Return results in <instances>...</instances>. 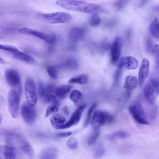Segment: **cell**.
<instances>
[{"label": "cell", "mask_w": 159, "mask_h": 159, "mask_svg": "<svg viewBox=\"0 0 159 159\" xmlns=\"http://www.w3.org/2000/svg\"><path fill=\"white\" fill-rule=\"evenodd\" d=\"M56 4L67 9L84 13L103 11L102 7L99 5L81 1L59 0L57 1Z\"/></svg>", "instance_id": "6da1fadb"}, {"label": "cell", "mask_w": 159, "mask_h": 159, "mask_svg": "<svg viewBox=\"0 0 159 159\" xmlns=\"http://www.w3.org/2000/svg\"><path fill=\"white\" fill-rule=\"evenodd\" d=\"M36 17L43 22L50 24H59L70 22L71 20V15L63 12H57L52 13H37Z\"/></svg>", "instance_id": "7a4b0ae2"}, {"label": "cell", "mask_w": 159, "mask_h": 159, "mask_svg": "<svg viewBox=\"0 0 159 159\" xmlns=\"http://www.w3.org/2000/svg\"><path fill=\"white\" fill-rule=\"evenodd\" d=\"M158 80L155 78L150 79L146 84L143 90L144 95L147 102L153 105L159 94Z\"/></svg>", "instance_id": "3957f363"}, {"label": "cell", "mask_w": 159, "mask_h": 159, "mask_svg": "<svg viewBox=\"0 0 159 159\" xmlns=\"http://www.w3.org/2000/svg\"><path fill=\"white\" fill-rule=\"evenodd\" d=\"M21 87L13 89L8 94V102L10 113L14 118L17 117L18 113Z\"/></svg>", "instance_id": "277c9868"}, {"label": "cell", "mask_w": 159, "mask_h": 159, "mask_svg": "<svg viewBox=\"0 0 159 159\" xmlns=\"http://www.w3.org/2000/svg\"><path fill=\"white\" fill-rule=\"evenodd\" d=\"M128 110L130 114L136 122L142 125L149 124L145 118L143 109L139 102L135 101L132 102L129 105Z\"/></svg>", "instance_id": "5b68a950"}, {"label": "cell", "mask_w": 159, "mask_h": 159, "mask_svg": "<svg viewBox=\"0 0 159 159\" xmlns=\"http://www.w3.org/2000/svg\"><path fill=\"white\" fill-rule=\"evenodd\" d=\"M25 96L27 103L30 107H34L37 101L35 83L34 80L29 77L25 80Z\"/></svg>", "instance_id": "8992f818"}, {"label": "cell", "mask_w": 159, "mask_h": 159, "mask_svg": "<svg viewBox=\"0 0 159 159\" xmlns=\"http://www.w3.org/2000/svg\"><path fill=\"white\" fill-rule=\"evenodd\" d=\"M113 116L105 111L99 110L94 113L92 121V126L94 129H97L101 125L112 122Z\"/></svg>", "instance_id": "52a82bcc"}, {"label": "cell", "mask_w": 159, "mask_h": 159, "mask_svg": "<svg viewBox=\"0 0 159 159\" xmlns=\"http://www.w3.org/2000/svg\"><path fill=\"white\" fill-rule=\"evenodd\" d=\"M18 31L21 34L30 35L36 37L50 44L54 43L56 40V36L54 34H45L37 30L28 27L21 28Z\"/></svg>", "instance_id": "ba28073f"}, {"label": "cell", "mask_w": 159, "mask_h": 159, "mask_svg": "<svg viewBox=\"0 0 159 159\" xmlns=\"http://www.w3.org/2000/svg\"><path fill=\"white\" fill-rule=\"evenodd\" d=\"M123 46V40L120 36H117L111 46L110 60L113 64L116 63L119 60Z\"/></svg>", "instance_id": "9c48e42d"}, {"label": "cell", "mask_w": 159, "mask_h": 159, "mask_svg": "<svg viewBox=\"0 0 159 159\" xmlns=\"http://www.w3.org/2000/svg\"><path fill=\"white\" fill-rule=\"evenodd\" d=\"M21 114L24 121L28 125H32L35 123L37 116L35 110L27 103H24L21 106Z\"/></svg>", "instance_id": "30bf717a"}, {"label": "cell", "mask_w": 159, "mask_h": 159, "mask_svg": "<svg viewBox=\"0 0 159 159\" xmlns=\"http://www.w3.org/2000/svg\"><path fill=\"white\" fill-rule=\"evenodd\" d=\"M5 74L7 82L10 86L15 88L20 87V77L16 70L13 68L7 69Z\"/></svg>", "instance_id": "8fae6325"}, {"label": "cell", "mask_w": 159, "mask_h": 159, "mask_svg": "<svg viewBox=\"0 0 159 159\" xmlns=\"http://www.w3.org/2000/svg\"><path fill=\"white\" fill-rule=\"evenodd\" d=\"M86 105H82L78 108L73 112L69 120L62 126L61 129H67L77 124L80 121Z\"/></svg>", "instance_id": "7c38bea8"}, {"label": "cell", "mask_w": 159, "mask_h": 159, "mask_svg": "<svg viewBox=\"0 0 159 159\" xmlns=\"http://www.w3.org/2000/svg\"><path fill=\"white\" fill-rule=\"evenodd\" d=\"M149 61L146 58L142 60L139 68L138 75V83L140 87L142 86L148 76L149 67Z\"/></svg>", "instance_id": "4fadbf2b"}, {"label": "cell", "mask_w": 159, "mask_h": 159, "mask_svg": "<svg viewBox=\"0 0 159 159\" xmlns=\"http://www.w3.org/2000/svg\"><path fill=\"white\" fill-rule=\"evenodd\" d=\"M138 66L137 60L134 57L128 56L121 58L118 61V67L127 69L132 70L137 68Z\"/></svg>", "instance_id": "5bb4252c"}, {"label": "cell", "mask_w": 159, "mask_h": 159, "mask_svg": "<svg viewBox=\"0 0 159 159\" xmlns=\"http://www.w3.org/2000/svg\"><path fill=\"white\" fill-rule=\"evenodd\" d=\"M72 86L68 85H63L55 87L54 92V101H60L63 99L71 90Z\"/></svg>", "instance_id": "9a60e30c"}, {"label": "cell", "mask_w": 159, "mask_h": 159, "mask_svg": "<svg viewBox=\"0 0 159 159\" xmlns=\"http://www.w3.org/2000/svg\"><path fill=\"white\" fill-rule=\"evenodd\" d=\"M12 54L15 58L26 64L33 66H36L37 64V61L33 57L19 50Z\"/></svg>", "instance_id": "2e32d148"}, {"label": "cell", "mask_w": 159, "mask_h": 159, "mask_svg": "<svg viewBox=\"0 0 159 159\" xmlns=\"http://www.w3.org/2000/svg\"><path fill=\"white\" fill-rule=\"evenodd\" d=\"M58 156V150L53 147H46L40 152L39 157L41 159H54Z\"/></svg>", "instance_id": "e0dca14e"}, {"label": "cell", "mask_w": 159, "mask_h": 159, "mask_svg": "<svg viewBox=\"0 0 159 159\" xmlns=\"http://www.w3.org/2000/svg\"><path fill=\"white\" fill-rule=\"evenodd\" d=\"M19 140V147L21 150L28 157L32 158L34 156V151L29 142L25 139L21 138Z\"/></svg>", "instance_id": "ac0fdd59"}, {"label": "cell", "mask_w": 159, "mask_h": 159, "mask_svg": "<svg viewBox=\"0 0 159 159\" xmlns=\"http://www.w3.org/2000/svg\"><path fill=\"white\" fill-rule=\"evenodd\" d=\"M84 35V30L80 27H74L71 28L68 33V37L70 40L76 42L82 39Z\"/></svg>", "instance_id": "d6986e66"}, {"label": "cell", "mask_w": 159, "mask_h": 159, "mask_svg": "<svg viewBox=\"0 0 159 159\" xmlns=\"http://www.w3.org/2000/svg\"><path fill=\"white\" fill-rule=\"evenodd\" d=\"M50 122L52 127L55 129H61L66 121L65 119L58 114L53 115L50 118Z\"/></svg>", "instance_id": "ffe728a7"}, {"label": "cell", "mask_w": 159, "mask_h": 159, "mask_svg": "<svg viewBox=\"0 0 159 159\" xmlns=\"http://www.w3.org/2000/svg\"><path fill=\"white\" fill-rule=\"evenodd\" d=\"M138 84L137 78L132 75H128L125 78L123 88L128 90H131L135 88Z\"/></svg>", "instance_id": "44dd1931"}, {"label": "cell", "mask_w": 159, "mask_h": 159, "mask_svg": "<svg viewBox=\"0 0 159 159\" xmlns=\"http://www.w3.org/2000/svg\"><path fill=\"white\" fill-rule=\"evenodd\" d=\"M3 155L5 159H15L17 155L16 149L11 145H5Z\"/></svg>", "instance_id": "7402d4cb"}, {"label": "cell", "mask_w": 159, "mask_h": 159, "mask_svg": "<svg viewBox=\"0 0 159 159\" xmlns=\"http://www.w3.org/2000/svg\"><path fill=\"white\" fill-rule=\"evenodd\" d=\"M88 76L86 75L82 74L70 78L68 80V83L82 85L88 83Z\"/></svg>", "instance_id": "603a6c76"}, {"label": "cell", "mask_w": 159, "mask_h": 159, "mask_svg": "<svg viewBox=\"0 0 159 159\" xmlns=\"http://www.w3.org/2000/svg\"><path fill=\"white\" fill-rule=\"evenodd\" d=\"M159 20L156 18L150 24L149 30L151 34L156 38H158L159 36Z\"/></svg>", "instance_id": "cb8c5ba5"}, {"label": "cell", "mask_w": 159, "mask_h": 159, "mask_svg": "<svg viewBox=\"0 0 159 159\" xmlns=\"http://www.w3.org/2000/svg\"><path fill=\"white\" fill-rule=\"evenodd\" d=\"M60 105L59 101H54L47 107L45 114V117H47L57 111Z\"/></svg>", "instance_id": "d4e9b609"}, {"label": "cell", "mask_w": 159, "mask_h": 159, "mask_svg": "<svg viewBox=\"0 0 159 159\" xmlns=\"http://www.w3.org/2000/svg\"><path fill=\"white\" fill-rule=\"evenodd\" d=\"M81 97V93L77 90L73 91L71 93L70 96V100L76 105L79 104Z\"/></svg>", "instance_id": "484cf974"}, {"label": "cell", "mask_w": 159, "mask_h": 159, "mask_svg": "<svg viewBox=\"0 0 159 159\" xmlns=\"http://www.w3.org/2000/svg\"><path fill=\"white\" fill-rule=\"evenodd\" d=\"M78 65L76 61L72 59L66 60L62 65V67L65 69L75 70L78 68Z\"/></svg>", "instance_id": "4316f807"}, {"label": "cell", "mask_w": 159, "mask_h": 159, "mask_svg": "<svg viewBox=\"0 0 159 159\" xmlns=\"http://www.w3.org/2000/svg\"><path fill=\"white\" fill-rule=\"evenodd\" d=\"M159 45L156 44L153 47V51L155 56V70L156 72L159 73Z\"/></svg>", "instance_id": "83f0119b"}, {"label": "cell", "mask_w": 159, "mask_h": 159, "mask_svg": "<svg viewBox=\"0 0 159 159\" xmlns=\"http://www.w3.org/2000/svg\"><path fill=\"white\" fill-rule=\"evenodd\" d=\"M47 71L49 75L52 79H56L58 78L57 69L53 65L48 66L47 68Z\"/></svg>", "instance_id": "f1b7e54d"}, {"label": "cell", "mask_w": 159, "mask_h": 159, "mask_svg": "<svg viewBox=\"0 0 159 159\" xmlns=\"http://www.w3.org/2000/svg\"><path fill=\"white\" fill-rule=\"evenodd\" d=\"M38 93L40 98L44 102L46 97V89L43 84L40 81H38Z\"/></svg>", "instance_id": "f546056e"}, {"label": "cell", "mask_w": 159, "mask_h": 159, "mask_svg": "<svg viewBox=\"0 0 159 159\" xmlns=\"http://www.w3.org/2000/svg\"><path fill=\"white\" fill-rule=\"evenodd\" d=\"M94 130L95 131L91 135L88 139V144L89 145H90L94 144L100 135L99 130L98 129Z\"/></svg>", "instance_id": "4dcf8cb0"}, {"label": "cell", "mask_w": 159, "mask_h": 159, "mask_svg": "<svg viewBox=\"0 0 159 159\" xmlns=\"http://www.w3.org/2000/svg\"><path fill=\"white\" fill-rule=\"evenodd\" d=\"M97 105V103H94L92 105L89 109L86 119L84 124V127H86L89 125L90 120L92 114L95 108Z\"/></svg>", "instance_id": "1f68e13d"}, {"label": "cell", "mask_w": 159, "mask_h": 159, "mask_svg": "<svg viewBox=\"0 0 159 159\" xmlns=\"http://www.w3.org/2000/svg\"><path fill=\"white\" fill-rule=\"evenodd\" d=\"M111 135L115 139L116 137L121 139H125L129 137L130 134L127 132L119 131L113 132Z\"/></svg>", "instance_id": "d6a6232c"}, {"label": "cell", "mask_w": 159, "mask_h": 159, "mask_svg": "<svg viewBox=\"0 0 159 159\" xmlns=\"http://www.w3.org/2000/svg\"><path fill=\"white\" fill-rule=\"evenodd\" d=\"M100 22V19L96 12H94L91 16L90 20L91 25L94 27L98 26Z\"/></svg>", "instance_id": "836d02e7"}, {"label": "cell", "mask_w": 159, "mask_h": 159, "mask_svg": "<svg viewBox=\"0 0 159 159\" xmlns=\"http://www.w3.org/2000/svg\"><path fill=\"white\" fill-rule=\"evenodd\" d=\"M105 150L102 145H99L96 148L94 153V157L96 158L102 157L105 153Z\"/></svg>", "instance_id": "e575fe53"}, {"label": "cell", "mask_w": 159, "mask_h": 159, "mask_svg": "<svg viewBox=\"0 0 159 159\" xmlns=\"http://www.w3.org/2000/svg\"><path fill=\"white\" fill-rule=\"evenodd\" d=\"M122 68L118 67L114 74V84L116 85L119 83L120 79L122 73Z\"/></svg>", "instance_id": "d590c367"}, {"label": "cell", "mask_w": 159, "mask_h": 159, "mask_svg": "<svg viewBox=\"0 0 159 159\" xmlns=\"http://www.w3.org/2000/svg\"><path fill=\"white\" fill-rule=\"evenodd\" d=\"M78 142L77 140L73 137L70 138L67 141V146L70 148L75 149L78 147Z\"/></svg>", "instance_id": "8d00e7d4"}, {"label": "cell", "mask_w": 159, "mask_h": 159, "mask_svg": "<svg viewBox=\"0 0 159 159\" xmlns=\"http://www.w3.org/2000/svg\"><path fill=\"white\" fill-rule=\"evenodd\" d=\"M0 49L6 51L11 52V53L18 50L17 48L14 47L1 44H0Z\"/></svg>", "instance_id": "74e56055"}, {"label": "cell", "mask_w": 159, "mask_h": 159, "mask_svg": "<svg viewBox=\"0 0 159 159\" xmlns=\"http://www.w3.org/2000/svg\"><path fill=\"white\" fill-rule=\"evenodd\" d=\"M129 0H119L114 5L115 7L117 10H120L126 4Z\"/></svg>", "instance_id": "f35d334b"}, {"label": "cell", "mask_w": 159, "mask_h": 159, "mask_svg": "<svg viewBox=\"0 0 159 159\" xmlns=\"http://www.w3.org/2000/svg\"><path fill=\"white\" fill-rule=\"evenodd\" d=\"M71 134V132L60 133L57 134L56 136L58 138L66 137L70 135Z\"/></svg>", "instance_id": "ab89813d"}, {"label": "cell", "mask_w": 159, "mask_h": 159, "mask_svg": "<svg viewBox=\"0 0 159 159\" xmlns=\"http://www.w3.org/2000/svg\"><path fill=\"white\" fill-rule=\"evenodd\" d=\"M111 45L109 43H104L102 45V49L104 51H107L110 48Z\"/></svg>", "instance_id": "60d3db41"}, {"label": "cell", "mask_w": 159, "mask_h": 159, "mask_svg": "<svg viewBox=\"0 0 159 159\" xmlns=\"http://www.w3.org/2000/svg\"><path fill=\"white\" fill-rule=\"evenodd\" d=\"M148 0H140L139 3L140 7H141L143 6L147 2Z\"/></svg>", "instance_id": "b9f144b4"}, {"label": "cell", "mask_w": 159, "mask_h": 159, "mask_svg": "<svg viewBox=\"0 0 159 159\" xmlns=\"http://www.w3.org/2000/svg\"><path fill=\"white\" fill-rule=\"evenodd\" d=\"M63 112L66 115H68L69 114L68 108L67 106L64 107L63 109Z\"/></svg>", "instance_id": "7bdbcfd3"}, {"label": "cell", "mask_w": 159, "mask_h": 159, "mask_svg": "<svg viewBox=\"0 0 159 159\" xmlns=\"http://www.w3.org/2000/svg\"><path fill=\"white\" fill-rule=\"evenodd\" d=\"M4 146L0 145V153H3Z\"/></svg>", "instance_id": "ee69618b"}, {"label": "cell", "mask_w": 159, "mask_h": 159, "mask_svg": "<svg viewBox=\"0 0 159 159\" xmlns=\"http://www.w3.org/2000/svg\"><path fill=\"white\" fill-rule=\"evenodd\" d=\"M5 62V61L4 59L0 57V64H4Z\"/></svg>", "instance_id": "f6af8a7d"}, {"label": "cell", "mask_w": 159, "mask_h": 159, "mask_svg": "<svg viewBox=\"0 0 159 159\" xmlns=\"http://www.w3.org/2000/svg\"><path fill=\"white\" fill-rule=\"evenodd\" d=\"M2 117L1 116H0V123L2 121Z\"/></svg>", "instance_id": "bcb514c9"}, {"label": "cell", "mask_w": 159, "mask_h": 159, "mask_svg": "<svg viewBox=\"0 0 159 159\" xmlns=\"http://www.w3.org/2000/svg\"><path fill=\"white\" fill-rule=\"evenodd\" d=\"M2 38V37H1V36H0V38Z\"/></svg>", "instance_id": "7dc6e473"}, {"label": "cell", "mask_w": 159, "mask_h": 159, "mask_svg": "<svg viewBox=\"0 0 159 159\" xmlns=\"http://www.w3.org/2000/svg\"></svg>", "instance_id": "c3c4849f"}]
</instances>
